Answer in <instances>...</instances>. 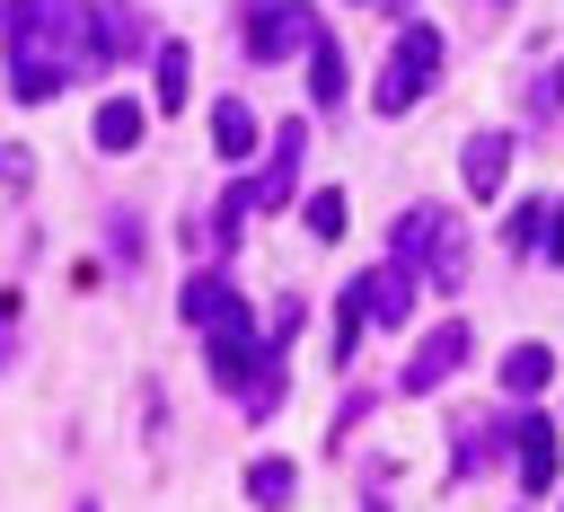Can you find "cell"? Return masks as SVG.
Returning <instances> with one entry per match:
<instances>
[{
  "label": "cell",
  "mask_w": 564,
  "mask_h": 512,
  "mask_svg": "<svg viewBox=\"0 0 564 512\" xmlns=\"http://www.w3.org/2000/svg\"><path fill=\"white\" fill-rule=\"evenodd\" d=\"M0 44H9V88L26 106H44L62 79L97 71V18L79 0H9L0 9Z\"/></svg>",
  "instance_id": "cell-1"
},
{
  "label": "cell",
  "mask_w": 564,
  "mask_h": 512,
  "mask_svg": "<svg viewBox=\"0 0 564 512\" xmlns=\"http://www.w3.org/2000/svg\"><path fill=\"white\" fill-rule=\"evenodd\" d=\"M397 265L423 274V282H441V291H458V282H467V230H458V212H449V203L397 212Z\"/></svg>",
  "instance_id": "cell-2"
},
{
  "label": "cell",
  "mask_w": 564,
  "mask_h": 512,
  "mask_svg": "<svg viewBox=\"0 0 564 512\" xmlns=\"http://www.w3.org/2000/svg\"><path fill=\"white\" fill-rule=\"evenodd\" d=\"M432 79H441V26H432V18H405L397 44H388V71L370 79V106H379V115H405Z\"/></svg>",
  "instance_id": "cell-3"
},
{
  "label": "cell",
  "mask_w": 564,
  "mask_h": 512,
  "mask_svg": "<svg viewBox=\"0 0 564 512\" xmlns=\"http://www.w3.org/2000/svg\"><path fill=\"white\" fill-rule=\"evenodd\" d=\"M326 26H317V9L308 0H256V18H247V53L256 62H282V53H308Z\"/></svg>",
  "instance_id": "cell-4"
},
{
  "label": "cell",
  "mask_w": 564,
  "mask_h": 512,
  "mask_svg": "<svg viewBox=\"0 0 564 512\" xmlns=\"http://www.w3.org/2000/svg\"><path fill=\"white\" fill-rule=\"evenodd\" d=\"M185 318H194L212 344H220V335H256V327H247V300H238L229 274H194V282H185Z\"/></svg>",
  "instance_id": "cell-5"
},
{
  "label": "cell",
  "mask_w": 564,
  "mask_h": 512,
  "mask_svg": "<svg viewBox=\"0 0 564 512\" xmlns=\"http://www.w3.org/2000/svg\"><path fill=\"white\" fill-rule=\"evenodd\" d=\"M458 177H467V194H476V203H494V194H502V177H511V132H502V124L467 132V150H458Z\"/></svg>",
  "instance_id": "cell-6"
},
{
  "label": "cell",
  "mask_w": 564,
  "mask_h": 512,
  "mask_svg": "<svg viewBox=\"0 0 564 512\" xmlns=\"http://www.w3.org/2000/svg\"><path fill=\"white\" fill-rule=\"evenodd\" d=\"M361 282V309H370V327H405L414 318V274L388 256V265H370V274H352Z\"/></svg>",
  "instance_id": "cell-7"
},
{
  "label": "cell",
  "mask_w": 564,
  "mask_h": 512,
  "mask_svg": "<svg viewBox=\"0 0 564 512\" xmlns=\"http://www.w3.org/2000/svg\"><path fill=\"white\" fill-rule=\"evenodd\" d=\"M467 344H476V335H467L458 318H449V327H432V335L414 344V362H405V388H414V397H423V388H441V380L467 362Z\"/></svg>",
  "instance_id": "cell-8"
},
{
  "label": "cell",
  "mask_w": 564,
  "mask_h": 512,
  "mask_svg": "<svg viewBox=\"0 0 564 512\" xmlns=\"http://www.w3.org/2000/svg\"><path fill=\"white\" fill-rule=\"evenodd\" d=\"M511 459H520V486L546 494L555 486V424L546 415H511Z\"/></svg>",
  "instance_id": "cell-9"
},
{
  "label": "cell",
  "mask_w": 564,
  "mask_h": 512,
  "mask_svg": "<svg viewBox=\"0 0 564 512\" xmlns=\"http://www.w3.org/2000/svg\"><path fill=\"white\" fill-rule=\"evenodd\" d=\"M300 159H308V124H282V141H273V159H264V185H256V203H264V212H282V203H291Z\"/></svg>",
  "instance_id": "cell-10"
},
{
  "label": "cell",
  "mask_w": 564,
  "mask_h": 512,
  "mask_svg": "<svg viewBox=\"0 0 564 512\" xmlns=\"http://www.w3.org/2000/svg\"><path fill=\"white\" fill-rule=\"evenodd\" d=\"M141 132H150L141 97H106L97 106V150H141Z\"/></svg>",
  "instance_id": "cell-11"
},
{
  "label": "cell",
  "mask_w": 564,
  "mask_h": 512,
  "mask_svg": "<svg viewBox=\"0 0 564 512\" xmlns=\"http://www.w3.org/2000/svg\"><path fill=\"white\" fill-rule=\"evenodd\" d=\"M212 141H220V159H247V150H256V115H247V97H212Z\"/></svg>",
  "instance_id": "cell-12"
},
{
  "label": "cell",
  "mask_w": 564,
  "mask_h": 512,
  "mask_svg": "<svg viewBox=\"0 0 564 512\" xmlns=\"http://www.w3.org/2000/svg\"><path fill=\"white\" fill-rule=\"evenodd\" d=\"M546 380H555V353H546V344H511V353H502V388H511V397H529V388H546Z\"/></svg>",
  "instance_id": "cell-13"
},
{
  "label": "cell",
  "mask_w": 564,
  "mask_h": 512,
  "mask_svg": "<svg viewBox=\"0 0 564 512\" xmlns=\"http://www.w3.org/2000/svg\"><path fill=\"white\" fill-rule=\"evenodd\" d=\"M132 44H141V26H132V9H123V0H106V9H97V71H106V62H123Z\"/></svg>",
  "instance_id": "cell-14"
},
{
  "label": "cell",
  "mask_w": 564,
  "mask_h": 512,
  "mask_svg": "<svg viewBox=\"0 0 564 512\" xmlns=\"http://www.w3.org/2000/svg\"><path fill=\"white\" fill-rule=\"evenodd\" d=\"M308 88H317V106H326V115L344 106V53H335V35H317V44H308Z\"/></svg>",
  "instance_id": "cell-15"
},
{
  "label": "cell",
  "mask_w": 564,
  "mask_h": 512,
  "mask_svg": "<svg viewBox=\"0 0 564 512\" xmlns=\"http://www.w3.org/2000/svg\"><path fill=\"white\" fill-rule=\"evenodd\" d=\"M291 486H300V477H291V459H256V468H247V503H264V512H282V503H291Z\"/></svg>",
  "instance_id": "cell-16"
},
{
  "label": "cell",
  "mask_w": 564,
  "mask_h": 512,
  "mask_svg": "<svg viewBox=\"0 0 564 512\" xmlns=\"http://www.w3.org/2000/svg\"><path fill=\"white\" fill-rule=\"evenodd\" d=\"M185 62H194L185 44H159V53H150V71H159V106H185V88H194V71H185Z\"/></svg>",
  "instance_id": "cell-17"
},
{
  "label": "cell",
  "mask_w": 564,
  "mask_h": 512,
  "mask_svg": "<svg viewBox=\"0 0 564 512\" xmlns=\"http://www.w3.org/2000/svg\"><path fill=\"white\" fill-rule=\"evenodd\" d=\"M361 327H370V309H361V282H352V291L335 300V353H344V362L361 353Z\"/></svg>",
  "instance_id": "cell-18"
},
{
  "label": "cell",
  "mask_w": 564,
  "mask_h": 512,
  "mask_svg": "<svg viewBox=\"0 0 564 512\" xmlns=\"http://www.w3.org/2000/svg\"><path fill=\"white\" fill-rule=\"evenodd\" d=\"M308 238H344V194H308Z\"/></svg>",
  "instance_id": "cell-19"
},
{
  "label": "cell",
  "mask_w": 564,
  "mask_h": 512,
  "mask_svg": "<svg viewBox=\"0 0 564 512\" xmlns=\"http://www.w3.org/2000/svg\"><path fill=\"white\" fill-rule=\"evenodd\" d=\"M546 256H555V265H564V203H555V212H546Z\"/></svg>",
  "instance_id": "cell-20"
},
{
  "label": "cell",
  "mask_w": 564,
  "mask_h": 512,
  "mask_svg": "<svg viewBox=\"0 0 564 512\" xmlns=\"http://www.w3.org/2000/svg\"><path fill=\"white\" fill-rule=\"evenodd\" d=\"M70 512H97V503H88V494H79V503H70Z\"/></svg>",
  "instance_id": "cell-21"
},
{
  "label": "cell",
  "mask_w": 564,
  "mask_h": 512,
  "mask_svg": "<svg viewBox=\"0 0 564 512\" xmlns=\"http://www.w3.org/2000/svg\"><path fill=\"white\" fill-rule=\"evenodd\" d=\"M555 97H564V62H555Z\"/></svg>",
  "instance_id": "cell-22"
},
{
  "label": "cell",
  "mask_w": 564,
  "mask_h": 512,
  "mask_svg": "<svg viewBox=\"0 0 564 512\" xmlns=\"http://www.w3.org/2000/svg\"><path fill=\"white\" fill-rule=\"evenodd\" d=\"M485 9H511V0H485Z\"/></svg>",
  "instance_id": "cell-23"
},
{
  "label": "cell",
  "mask_w": 564,
  "mask_h": 512,
  "mask_svg": "<svg viewBox=\"0 0 564 512\" xmlns=\"http://www.w3.org/2000/svg\"><path fill=\"white\" fill-rule=\"evenodd\" d=\"M388 9H397V0H388Z\"/></svg>",
  "instance_id": "cell-24"
}]
</instances>
